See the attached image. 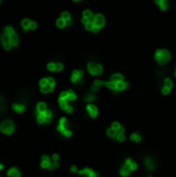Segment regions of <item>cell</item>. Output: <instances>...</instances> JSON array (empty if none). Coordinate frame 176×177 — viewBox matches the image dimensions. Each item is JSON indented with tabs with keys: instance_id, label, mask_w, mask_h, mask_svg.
Listing matches in <instances>:
<instances>
[{
	"instance_id": "obj_7",
	"label": "cell",
	"mask_w": 176,
	"mask_h": 177,
	"mask_svg": "<svg viewBox=\"0 0 176 177\" xmlns=\"http://www.w3.org/2000/svg\"><path fill=\"white\" fill-rule=\"evenodd\" d=\"M1 42H2V45H3V48L5 49V50H9V49L13 47L12 43H10V39L7 34H5V33L2 34Z\"/></svg>"
},
{
	"instance_id": "obj_50",
	"label": "cell",
	"mask_w": 176,
	"mask_h": 177,
	"mask_svg": "<svg viewBox=\"0 0 176 177\" xmlns=\"http://www.w3.org/2000/svg\"><path fill=\"white\" fill-rule=\"evenodd\" d=\"M70 170H72L73 172H77V167H76V166H73V167H72V169H70Z\"/></svg>"
},
{
	"instance_id": "obj_40",
	"label": "cell",
	"mask_w": 176,
	"mask_h": 177,
	"mask_svg": "<svg viewBox=\"0 0 176 177\" xmlns=\"http://www.w3.org/2000/svg\"><path fill=\"white\" fill-rule=\"evenodd\" d=\"M95 100V96L92 94H90V95H87V96H86L85 100H87V102H91V100Z\"/></svg>"
},
{
	"instance_id": "obj_13",
	"label": "cell",
	"mask_w": 176,
	"mask_h": 177,
	"mask_svg": "<svg viewBox=\"0 0 176 177\" xmlns=\"http://www.w3.org/2000/svg\"><path fill=\"white\" fill-rule=\"evenodd\" d=\"M7 175L9 177H21V173L17 168H10L7 171Z\"/></svg>"
},
{
	"instance_id": "obj_52",
	"label": "cell",
	"mask_w": 176,
	"mask_h": 177,
	"mask_svg": "<svg viewBox=\"0 0 176 177\" xmlns=\"http://www.w3.org/2000/svg\"><path fill=\"white\" fill-rule=\"evenodd\" d=\"M2 169H3V165L0 164V170H2Z\"/></svg>"
},
{
	"instance_id": "obj_39",
	"label": "cell",
	"mask_w": 176,
	"mask_h": 177,
	"mask_svg": "<svg viewBox=\"0 0 176 177\" xmlns=\"http://www.w3.org/2000/svg\"><path fill=\"white\" fill-rule=\"evenodd\" d=\"M3 103H4V100L2 97H0V113L2 112V111L4 110V106H3Z\"/></svg>"
},
{
	"instance_id": "obj_45",
	"label": "cell",
	"mask_w": 176,
	"mask_h": 177,
	"mask_svg": "<svg viewBox=\"0 0 176 177\" xmlns=\"http://www.w3.org/2000/svg\"><path fill=\"white\" fill-rule=\"evenodd\" d=\"M35 28H36V22L31 21V23H30V29H35Z\"/></svg>"
},
{
	"instance_id": "obj_9",
	"label": "cell",
	"mask_w": 176,
	"mask_h": 177,
	"mask_svg": "<svg viewBox=\"0 0 176 177\" xmlns=\"http://www.w3.org/2000/svg\"><path fill=\"white\" fill-rule=\"evenodd\" d=\"M79 173L82 174V175H88V177H97V175H99L96 172H94L93 170H91L89 168L82 169V170L79 171Z\"/></svg>"
},
{
	"instance_id": "obj_21",
	"label": "cell",
	"mask_w": 176,
	"mask_h": 177,
	"mask_svg": "<svg viewBox=\"0 0 176 177\" xmlns=\"http://www.w3.org/2000/svg\"><path fill=\"white\" fill-rule=\"evenodd\" d=\"M102 85H105V82H103V81H101V80H96L92 85V91H97L99 87L102 86Z\"/></svg>"
},
{
	"instance_id": "obj_22",
	"label": "cell",
	"mask_w": 176,
	"mask_h": 177,
	"mask_svg": "<svg viewBox=\"0 0 176 177\" xmlns=\"http://www.w3.org/2000/svg\"><path fill=\"white\" fill-rule=\"evenodd\" d=\"M145 165H146V167H147L148 169H152L154 168V163H153V160L150 159V157H147V159H145Z\"/></svg>"
},
{
	"instance_id": "obj_8",
	"label": "cell",
	"mask_w": 176,
	"mask_h": 177,
	"mask_svg": "<svg viewBox=\"0 0 176 177\" xmlns=\"http://www.w3.org/2000/svg\"><path fill=\"white\" fill-rule=\"evenodd\" d=\"M83 77V72L82 70H74L72 73V77H70V80H72V82H78V81L81 80V78Z\"/></svg>"
},
{
	"instance_id": "obj_31",
	"label": "cell",
	"mask_w": 176,
	"mask_h": 177,
	"mask_svg": "<svg viewBox=\"0 0 176 177\" xmlns=\"http://www.w3.org/2000/svg\"><path fill=\"white\" fill-rule=\"evenodd\" d=\"M92 16V13L90 12L89 9H86V10H84L83 12V18H87V19H89Z\"/></svg>"
},
{
	"instance_id": "obj_10",
	"label": "cell",
	"mask_w": 176,
	"mask_h": 177,
	"mask_svg": "<svg viewBox=\"0 0 176 177\" xmlns=\"http://www.w3.org/2000/svg\"><path fill=\"white\" fill-rule=\"evenodd\" d=\"M105 24V19L103 17V15H96L95 16V21H94V26L99 27L101 29V27L104 26Z\"/></svg>"
},
{
	"instance_id": "obj_53",
	"label": "cell",
	"mask_w": 176,
	"mask_h": 177,
	"mask_svg": "<svg viewBox=\"0 0 176 177\" xmlns=\"http://www.w3.org/2000/svg\"><path fill=\"white\" fill-rule=\"evenodd\" d=\"M0 3H1V1H0Z\"/></svg>"
},
{
	"instance_id": "obj_16",
	"label": "cell",
	"mask_w": 176,
	"mask_h": 177,
	"mask_svg": "<svg viewBox=\"0 0 176 177\" xmlns=\"http://www.w3.org/2000/svg\"><path fill=\"white\" fill-rule=\"evenodd\" d=\"M13 109L16 111L17 113H23L24 111L26 110L25 106L22 105V104H13Z\"/></svg>"
},
{
	"instance_id": "obj_33",
	"label": "cell",
	"mask_w": 176,
	"mask_h": 177,
	"mask_svg": "<svg viewBox=\"0 0 176 177\" xmlns=\"http://www.w3.org/2000/svg\"><path fill=\"white\" fill-rule=\"evenodd\" d=\"M61 18L63 19L64 21H67V20H69L70 17H69V13H67V12H64V13H61Z\"/></svg>"
},
{
	"instance_id": "obj_25",
	"label": "cell",
	"mask_w": 176,
	"mask_h": 177,
	"mask_svg": "<svg viewBox=\"0 0 176 177\" xmlns=\"http://www.w3.org/2000/svg\"><path fill=\"white\" fill-rule=\"evenodd\" d=\"M105 85L107 86V87H109V88L111 89H117V84H115V83H113V82H105Z\"/></svg>"
},
{
	"instance_id": "obj_51",
	"label": "cell",
	"mask_w": 176,
	"mask_h": 177,
	"mask_svg": "<svg viewBox=\"0 0 176 177\" xmlns=\"http://www.w3.org/2000/svg\"><path fill=\"white\" fill-rule=\"evenodd\" d=\"M66 25H70V24H72V21H70V19H69V20L66 21Z\"/></svg>"
},
{
	"instance_id": "obj_48",
	"label": "cell",
	"mask_w": 176,
	"mask_h": 177,
	"mask_svg": "<svg viewBox=\"0 0 176 177\" xmlns=\"http://www.w3.org/2000/svg\"><path fill=\"white\" fill-rule=\"evenodd\" d=\"M58 159H59L58 154H53V160H54V162H57Z\"/></svg>"
},
{
	"instance_id": "obj_43",
	"label": "cell",
	"mask_w": 176,
	"mask_h": 177,
	"mask_svg": "<svg viewBox=\"0 0 176 177\" xmlns=\"http://www.w3.org/2000/svg\"><path fill=\"white\" fill-rule=\"evenodd\" d=\"M123 132H124V129H123L122 126H120L117 130H116V134H117V136H118V135H122Z\"/></svg>"
},
{
	"instance_id": "obj_24",
	"label": "cell",
	"mask_w": 176,
	"mask_h": 177,
	"mask_svg": "<svg viewBox=\"0 0 176 177\" xmlns=\"http://www.w3.org/2000/svg\"><path fill=\"white\" fill-rule=\"evenodd\" d=\"M67 93H69L67 100H74L77 99V96H76V94L74 93V91H73V90H69V91H67Z\"/></svg>"
},
{
	"instance_id": "obj_14",
	"label": "cell",
	"mask_w": 176,
	"mask_h": 177,
	"mask_svg": "<svg viewBox=\"0 0 176 177\" xmlns=\"http://www.w3.org/2000/svg\"><path fill=\"white\" fill-rule=\"evenodd\" d=\"M111 82L117 84L120 82H123V76L120 75V73H116V75H113L112 78H111Z\"/></svg>"
},
{
	"instance_id": "obj_41",
	"label": "cell",
	"mask_w": 176,
	"mask_h": 177,
	"mask_svg": "<svg viewBox=\"0 0 176 177\" xmlns=\"http://www.w3.org/2000/svg\"><path fill=\"white\" fill-rule=\"evenodd\" d=\"M63 69V65H62V63H56V72H60V70Z\"/></svg>"
},
{
	"instance_id": "obj_36",
	"label": "cell",
	"mask_w": 176,
	"mask_h": 177,
	"mask_svg": "<svg viewBox=\"0 0 176 177\" xmlns=\"http://www.w3.org/2000/svg\"><path fill=\"white\" fill-rule=\"evenodd\" d=\"M48 84H49V86L54 88V86H55V80H54L53 78H48Z\"/></svg>"
},
{
	"instance_id": "obj_19",
	"label": "cell",
	"mask_w": 176,
	"mask_h": 177,
	"mask_svg": "<svg viewBox=\"0 0 176 177\" xmlns=\"http://www.w3.org/2000/svg\"><path fill=\"white\" fill-rule=\"evenodd\" d=\"M125 165L126 166H129V168H131V170H136L137 169V164L135 162H133V160L131 159H128L125 160Z\"/></svg>"
},
{
	"instance_id": "obj_49",
	"label": "cell",
	"mask_w": 176,
	"mask_h": 177,
	"mask_svg": "<svg viewBox=\"0 0 176 177\" xmlns=\"http://www.w3.org/2000/svg\"><path fill=\"white\" fill-rule=\"evenodd\" d=\"M99 27H95V26H94V27H93V29H92V31H93V32H95V33H96V32L99 31Z\"/></svg>"
},
{
	"instance_id": "obj_5",
	"label": "cell",
	"mask_w": 176,
	"mask_h": 177,
	"mask_svg": "<svg viewBox=\"0 0 176 177\" xmlns=\"http://www.w3.org/2000/svg\"><path fill=\"white\" fill-rule=\"evenodd\" d=\"M36 119L39 123H45V122H50L52 119V112L50 110H47L43 114H36Z\"/></svg>"
},
{
	"instance_id": "obj_35",
	"label": "cell",
	"mask_w": 176,
	"mask_h": 177,
	"mask_svg": "<svg viewBox=\"0 0 176 177\" xmlns=\"http://www.w3.org/2000/svg\"><path fill=\"white\" fill-rule=\"evenodd\" d=\"M47 67H48L49 70H56V63H54V62H50Z\"/></svg>"
},
{
	"instance_id": "obj_38",
	"label": "cell",
	"mask_w": 176,
	"mask_h": 177,
	"mask_svg": "<svg viewBox=\"0 0 176 177\" xmlns=\"http://www.w3.org/2000/svg\"><path fill=\"white\" fill-rule=\"evenodd\" d=\"M85 27H86V29H87V30H92L93 27H94V24L93 23H88V24H86Z\"/></svg>"
},
{
	"instance_id": "obj_46",
	"label": "cell",
	"mask_w": 176,
	"mask_h": 177,
	"mask_svg": "<svg viewBox=\"0 0 176 177\" xmlns=\"http://www.w3.org/2000/svg\"><path fill=\"white\" fill-rule=\"evenodd\" d=\"M82 23L84 24V25L88 24V23H89V19H87V18H82Z\"/></svg>"
},
{
	"instance_id": "obj_23",
	"label": "cell",
	"mask_w": 176,
	"mask_h": 177,
	"mask_svg": "<svg viewBox=\"0 0 176 177\" xmlns=\"http://www.w3.org/2000/svg\"><path fill=\"white\" fill-rule=\"evenodd\" d=\"M59 105H60V107L63 109V110H66V108L69 107L67 100H60V99H59Z\"/></svg>"
},
{
	"instance_id": "obj_44",
	"label": "cell",
	"mask_w": 176,
	"mask_h": 177,
	"mask_svg": "<svg viewBox=\"0 0 176 177\" xmlns=\"http://www.w3.org/2000/svg\"><path fill=\"white\" fill-rule=\"evenodd\" d=\"M116 139H117V141H123L124 139H125V136H124L123 134L118 135V136H116Z\"/></svg>"
},
{
	"instance_id": "obj_1",
	"label": "cell",
	"mask_w": 176,
	"mask_h": 177,
	"mask_svg": "<svg viewBox=\"0 0 176 177\" xmlns=\"http://www.w3.org/2000/svg\"><path fill=\"white\" fill-rule=\"evenodd\" d=\"M154 57H155V60L159 64H165L170 59V53L167 50H158L155 52Z\"/></svg>"
},
{
	"instance_id": "obj_17",
	"label": "cell",
	"mask_w": 176,
	"mask_h": 177,
	"mask_svg": "<svg viewBox=\"0 0 176 177\" xmlns=\"http://www.w3.org/2000/svg\"><path fill=\"white\" fill-rule=\"evenodd\" d=\"M132 172V170H131V168L129 167V166H126V165H124L122 168L120 169V174L122 176H128L129 175V173Z\"/></svg>"
},
{
	"instance_id": "obj_28",
	"label": "cell",
	"mask_w": 176,
	"mask_h": 177,
	"mask_svg": "<svg viewBox=\"0 0 176 177\" xmlns=\"http://www.w3.org/2000/svg\"><path fill=\"white\" fill-rule=\"evenodd\" d=\"M128 87V84L125 82H120V83H117V89L118 90H122V89H125Z\"/></svg>"
},
{
	"instance_id": "obj_2",
	"label": "cell",
	"mask_w": 176,
	"mask_h": 177,
	"mask_svg": "<svg viewBox=\"0 0 176 177\" xmlns=\"http://www.w3.org/2000/svg\"><path fill=\"white\" fill-rule=\"evenodd\" d=\"M0 130H1L3 134L10 135L13 134V130H15V124H13V122L12 120H9V119L4 120L0 124Z\"/></svg>"
},
{
	"instance_id": "obj_20",
	"label": "cell",
	"mask_w": 176,
	"mask_h": 177,
	"mask_svg": "<svg viewBox=\"0 0 176 177\" xmlns=\"http://www.w3.org/2000/svg\"><path fill=\"white\" fill-rule=\"evenodd\" d=\"M155 3H158L159 6H161V9L165 10L168 7V2L166 0H156Z\"/></svg>"
},
{
	"instance_id": "obj_4",
	"label": "cell",
	"mask_w": 176,
	"mask_h": 177,
	"mask_svg": "<svg viewBox=\"0 0 176 177\" xmlns=\"http://www.w3.org/2000/svg\"><path fill=\"white\" fill-rule=\"evenodd\" d=\"M57 130L60 133H62V134H63L64 136H66V137H69V136H72V132L66 129V117H62V118L60 119V121H59V124H58V126H57Z\"/></svg>"
},
{
	"instance_id": "obj_30",
	"label": "cell",
	"mask_w": 176,
	"mask_h": 177,
	"mask_svg": "<svg viewBox=\"0 0 176 177\" xmlns=\"http://www.w3.org/2000/svg\"><path fill=\"white\" fill-rule=\"evenodd\" d=\"M131 140L135 141V142H140V141H141V137H140L139 135H137V134H133L131 136Z\"/></svg>"
},
{
	"instance_id": "obj_34",
	"label": "cell",
	"mask_w": 176,
	"mask_h": 177,
	"mask_svg": "<svg viewBox=\"0 0 176 177\" xmlns=\"http://www.w3.org/2000/svg\"><path fill=\"white\" fill-rule=\"evenodd\" d=\"M67 96H69V93H67V91H63V92H61V93H60V96H59V99L67 100Z\"/></svg>"
},
{
	"instance_id": "obj_15",
	"label": "cell",
	"mask_w": 176,
	"mask_h": 177,
	"mask_svg": "<svg viewBox=\"0 0 176 177\" xmlns=\"http://www.w3.org/2000/svg\"><path fill=\"white\" fill-rule=\"evenodd\" d=\"M47 111V106L45 103H39L36 106V114H43Z\"/></svg>"
},
{
	"instance_id": "obj_3",
	"label": "cell",
	"mask_w": 176,
	"mask_h": 177,
	"mask_svg": "<svg viewBox=\"0 0 176 177\" xmlns=\"http://www.w3.org/2000/svg\"><path fill=\"white\" fill-rule=\"evenodd\" d=\"M4 33L7 34L10 39V43H12V46L13 47H16L18 46L19 43V37H18V34L16 33V31L13 30V28H12L10 26H7L4 28Z\"/></svg>"
},
{
	"instance_id": "obj_26",
	"label": "cell",
	"mask_w": 176,
	"mask_h": 177,
	"mask_svg": "<svg viewBox=\"0 0 176 177\" xmlns=\"http://www.w3.org/2000/svg\"><path fill=\"white\" fill-rule=\"evenodd\" d=\"M173 86V83L170 79H165V87L168 89H171Z\"/></svg>"
},
{
	"instance_id": "obj_18",
	"label": "cell",
	"mask_w": 176,
	"mask_h": 177,
	"mask_svg": "<svg viewBox=\"0 0 176 177\" xmlns=\"http://www.w3.org/2000/svg\"><path fill=\"white\" fill-rule=\"evenodd\" d=\"M30 23H31V21L28 20V19H24L22 21V27H23L24 31H27L28 29H30Z\"/></svg>"
},
{
	"instance_id": "obj_27",
	"label": "cell",
	"mask_w": 176,
	"mask_h": 177,
	"mask_svg": "<svg viewBox=\"0 0 176 177\" xmlns=\"http://www.w3.org/2000/svg\"><path fill=\"white\" fill-rule=\"evenodd\" d=\"M107 135L109 136V137H116V136H117V134H116V130H113L112 127L107 130Z\"/></svg>"
},
{
	"instance_id": "obj_47",
	"label": "cell",
	"mask_w": 176,
	"mask_h": 177,
	"mask_svg": "<svg viewBox=\"0 0 176 177\" xmlns=\"http://www.w3.org/2000/svg\"><path fill=\"white\" fill-rule=\"evenodd\" d=\"M162 91H163L164 94H168V93L170 92V89H168V88H166V87H164L163 90H162Z\"/></svg>"
},
{
	"instance_id": "obj_11",
	"label": "cell",
	"mask_w": 176,
	"mask_h": 177,
	"mask_svg": "<svg viewBox=\"0 0 176 177\" xmlns=\"http://www.w3.org/2000/svg\"><path fill=\"white\" fill-rule=\"evenodd\" d=\"M40 166H42V168H47L49 169L51 166V160H50V157H49L48 156H44L42 157V164H40Z\"/></svg>"
},
{
	"instance_id": "obj_29",
	"label": "cell",
	"mask_w": 176,
	"mask_h": 177,
	"mask_svg": "<svg viewBox=\"0 0 176 177\" xmlns=\"http://www.w3.org/2000/svg\"><path fill=\"white\" fill-rule=\"evenodd\" d=\"M56 23H57V26H58V27H60V28H62V27H64V26L66 25V21H64L63 19H62V18L58 19V20H57V22H56Z\"/></svg>"
},
{
	"instance_id": "obj_12",
	"label": "cell",
	"mask_w": 176,
	"mask_h": 177,
	"mask_svg": "<svg viewBox=\"0 0 176 177\" xmlns=\"http://www.w3.org/2000/svg\"><path fill=\"white\" fill-rule=\"evenodd\" d=\"M87 112L91 117H96L97 116V108L93 105H88L87 106Z\"/></svg>"
},
{
	"instance_id": "obj_42",
	"label": "cell",
	"mask_w": 176,
	"mask_h": 177,
	"mask_svg": "<svg viewBox=\"0 0 176 177\" xmlns=\"http://www.w3.org/2000/svg\"><path fill=\"white\" fill-rule=\"evenodd\" d=\"M119 127H120V124H119L118 122H113V124H112V129H113V130H117Z\"/></svg>"
},
{
	"instance_id": "obj_6",
	"label": "cell",
	"mask_w": 176,
	"mask_h": 177,
	"mask_svg": "<svg viewBox=\"0 0 176 177\" xmlns=\"http://www.w3.org/2000/svg\"><path fill=\"white\" fill-rule=\"evenodd\" d=\"M88 70L91 75L99 76L103 73V67L99 64H94L92 62H90V63H88Z\"/></svg>"
},
{
	"instance_id": "obj_32",
	"label": "cell",
	"mask_w": 176,
	"mask_h": 177,
	"mask_svg": "<svg viewBox=\"0 0 176 177\" xmlns=\"http://www.w3.org/2000/svg\"><path fill=\"white\" fill-rule=\"evenodd\" d=\"M39 85H40V87H46V86H48V85H49V84H48V78L42 79V80H40V82H39Z\"/></svg>"
},
{
	"instance_id": "obj_37",
	"label": "cell",
	"mask_w": 176,
	"mask_h": 177,
	"mask_svg": "<svg viewBox=\"0 0 176 177\" xmlns=\"http://www.w3.org/2000/svg\"><path fill=\"white\" fill-rule=\"evenodd\" d=\"M58 166L59 165H58L57 162H53V163H51V166H50V168H49V169H50V170H54V169H56Z\"/></svg>"
}]
</instances>
